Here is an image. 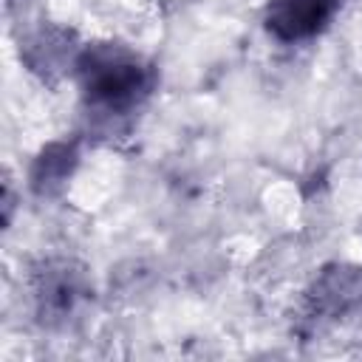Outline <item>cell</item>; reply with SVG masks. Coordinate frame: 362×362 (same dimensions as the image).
I'll use <instances>...</instances> for the list:
<instances>
[{
    "label": "cell",
    "mask_w": 362,
    "mask_h": 362,
    "mask_svg": "<svg viewBox=\"0 0 362 362\" xmlns=\"http://www.w3.org/2000/svg\"><path fill=\"white\" fill-rule=\"evenodd\" d=\"M88 286H85V274L68 263V260H59V263H45L40 272H37V280H34V300H37V311L42 320L48 322H57V320H68L76 305L82 303Z\"/></svg>",
    "instance_id": "cell-2"
},
{
    "label": "cell",
    "mask_w": 362,
    "mask_h": 362,
    "mask_svg": "<svg viewBox=\"0 0 362 362\" xmlns=\"http://www.w3.org/2000/svg\"><path fill=\"white\" fill-rule=\"evenodd\" d=\"M76 161V153L71 144H51L40 153L37 164H34V173H31V184L37 192H51L54 187H59L68 175H71V167Z\"/></svg>",
    "instance_id": "cell-4"
},
{
    "label": "cell",
    "mask_w": 362,
    "mask_h": 362,
    "mask_svg": "<svg viewBox=\"0 0 362 362\" xmlns=\"http://www.w3.org/2000/svg\"><path fill=\"white\" fill-rule=\"evenodd\" d=\"M76 71L88 102L105 113L130 110L150 88V74L141 59L119 45H96L82 51Z\"/></svg>",
    "instance_id": "cell-1"
},
{
    "label": "cell",
    "mask_w": 362,
    "mask_h": 362,
    "mask_svg": "<svg viewBox=\"0 0 362 362\" xmlns=\"http://www.w3.org/2000/svg\"><path fill=\"white\" fill-rule=\"evenodd\" d=\"M339 0H272L266 8V28L280 42L308 40L328 25Z\"/></svg>",
    "instance_id": "cell-3"
}]
</instances>
